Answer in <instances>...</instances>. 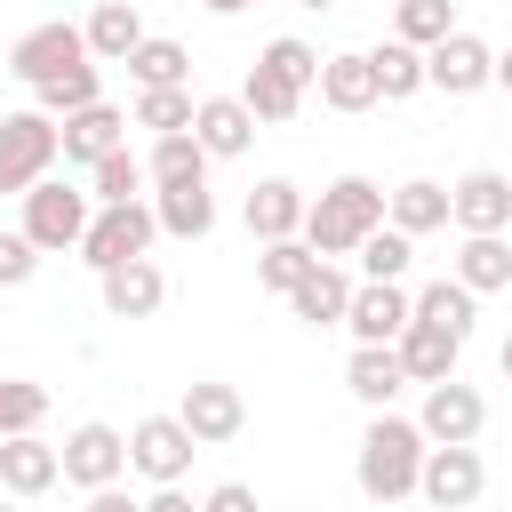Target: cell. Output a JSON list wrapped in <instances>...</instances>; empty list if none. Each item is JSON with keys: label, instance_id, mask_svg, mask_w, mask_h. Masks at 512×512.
I'll return each instance as SVG.
<instances>
[{"label": "cell", "instance_id": "4316f807", "mask_svg": "<svg viewBox=\"0 0 512 512\" xmlns=\"http://www.w3.org/2000/svg\"><path fill=\"white\" fill-rule=\"evenodd\" d=\"M344 304H352V280H344L336 264H312V272L288 288V312H296L304 328H344Z\"/></svg>", "mask_w": 512, "mask_h": 512}, {"label": "cell", "instance_id": "8992f818", "mask_svg": "<svg viewBox=\"0 0 512 512\" xmlns=\"http://www.w3.org/2000/svg\"><path fill=\"white\" fill-rule=\"evenodd\" d=\"M152 240H160V224H152V208H144V200L96 208V216H88V232H80V264L112 272V264H136V256H152Z\"/></svg>", "mask_w": 512, "mask_h": 512}, {"label": "cell", "instance_id": "f546056e", "mask_svg": "<svg viewBox=\"0 0 512 512\" xmlns=\"http://www.w3.org/2000/svg\"><path fill=\"white\" fill-rule=\"evenodd\" d=\"M416 320L464 344V336H472V320H480V296H472V288H456V280H432V288H416Z\"/></svg>", "mask_w": 512, "mask_h": 512}, {"label": "cell", "instance_id": "7dc6e473", "mask_svg": "<svg viewBox=\"0 0 512 512\" xmlns=\"http://www.w3.org/2000/svg\"><path fill=\"white\" fill-rule=\"evenodd\" d=\"M296 8H336V0H296Z\"/></svg>", "mask_w": 512, "mask_h": 512}, {"label": "cell", "instance_id": "5b68a950", "mask_svg": "<svg viewBox=\"0 0 512 512\" xmlns=\"http://www.w3.org/2000/svg\"><path fill=\"white\" fill-rule=\"evenodd\" d=\"M56 168V120L32 104V112H0V192H32L40 176Z\"/></svg>", "mask_w": 512, "mask_h": 512}, {"label": "cell", "instance_id": "c3c4849f", "mask_svg": "<svg viewBox=\"0 0 512 512\" xmlns=\"http://www.w3.org/2000/svg\"><path fill=\"white\" fill-rule=\"evenodd\" d=\"M0 512H8V504H0Z\"/></svg>", "mask_w": 512, "mask_h": 512}, {"label": "cell", "instance_id": "44dd1931", "mask_svg": "<svg viewBox=\"0 0 512 512\" xmlns=\"http://www.w3.org/2000/svg\"><path fill=\"white\" fill-rule=\"evenodd\" d=\"M320 104L328 112H376V72H368V48H344V56H320Z\"/></svg>", "mask_w": 512, "mask_h": 512}, {"label": "cell", "instance_id": "ba28073f", "mask_svg": "<svg viewBox=\"0 0 512 512\" xmlns=\"http://www.w3.org/2000/svg\"><path fill=\"white\" fill-rule=\"evenodd\" d=\"M192 456H200V440H192L176 416H136V424H128V464H136L152 488H176V480L192 472Z\"/></svg>", "mask_w": 512, "mask_h": 512}, {"label": "cell", "instance_id": "d590c367", "mask_svg": "<svg viewBox=\"0 0 512 512\" xmlns=\"http://www.w3.org/2000/svg\"><path fill=\"white\" fill-rule=\"evenodd\" d=\"M32 96H40V112H48V120H72V112L104 104V80H96V64H80V72H64V80L32 88Z\"/></svg>", "mask_w": 512, "mask_h": 512}, {"label": "cell", "instance_id": "3957f363", "mask_svg": "<svg viewBox=\"0 0 512 512\" xmlns=\"http://www.w3.org/2000/svg\"><path fill=\"white\" fill-rule=\"evenodd\" d=\"M376 224H384V192H376L368 176H336V184L304 208V232H296V240H304L320 264H336V256H352Z\"/></svg>", "mask_w": 512, "mask_h": 512}, {"label": "cell", "instance_id": "ee69618b", "mask_svg": "<svg viewBox=\"0 0 512 512\" xmlns=\"http://www.w3.org/2000/svg\"><path fill=\"white\" fill-rule=\"evenodd\" d=\"M208 16H240V8H256V0H200Z\"/></svg>", "mask_w": 512, "mask_h": 512}, {"label": "cell", "instance_id": "7a4b0ae2", "mask_svg": "<svg viewBox=\"0 0 512 512\" xmlns=\"http://www.w3.org/2000/svg\"><path fill=\"white\" fill-rule=\"evenodd\" d=\"M424 448H432V440H424V432H416L408 416L376 408V416H368V432H360V464H352L360 496H368V504H400V496H416Z\"/></svg>", "mask_w": 512, "mask_h": 512}, {"label": "cell", "instance_id": "f35d334b", "mask_svg": "<svg viewBox=\"0 0 512 512\" xmlns=\"http://www.w3.org/2000/svg\"><path fill=\"white\" fill-rule=\"evenodd\" d=\"M40 416H48V392H40V384H24V376H0V440L40 432Z\"/></svg>", "mask_w": 512, "mask_h": 512}, {"label": "cell", "instance_id": "7bdbcfd3", "mask_svg": "<svg viewBox=\"0 0 512 512\" xmlns=\"http://www.w3.org/2000/svg\"><path fill=\"white\" fill-rule=\"evenodd\" d=\"M144 512H200V504H192L184 488H152V496H144Z\"/></svg>", "mask_w": 512, "mask_h": 512}, {"label": "cell", "instance_id": "7c38bea8", "mask_svg": "<svg viewBox=\"0 0 512 512\" xmlns=\"http://www.w3.org/2000/svg\"><path fill=\"white\" fill-rule=\"evenodd\" d=\"M480 488H488V464H480V448H424L416 496H424L432 512H472V504H480Z\"/></svg>", "mask_w": 512, "mask_h": 512}, {"label": "cell", "instance_id": "30bf717a", "mask_svg": "<svg viewBox=\"0 0 512 512\" xmlns=\"http://www.w3.org/2000/svg\"><path fill=\"white\" fill-rule=\"evenodd\" d=\"M480 424H488V400L472 392V384H424V408H416V432L432 440V448H472L480 440Z\"/></svg>", "mask_w": 512, "mask_h": 512}, {"label": "cell", "instance_id": "277c9868", "mask_svg": "<svg viewBox=\"0 0 512 512\" xmlns=\"http://www.w3.org/2000/svg\"><path fill=\"white\" fill-rule=\"evenodd\" d=\"M88 216H96V200H88V192H72V184L40 176V184L24 192V224H16V232H24L40 256H64V248H80Z\"/></svg>", "mask_w": 512, "mask_h": 512}, {"label": "cell", "instance_id": "74e56055", "mask_svg": "<svg viewBox=\"0 0 512 512\" xmlns=\"http://www.w3.org/2000/svg\"><path fill=\"white\" fill-rule=\"evenodd\" d=\"M312 264H320V256H312L304 240H264V256H256V280H264L272 296H288V288H296Z\"/></svg>", "mask_w": 512, "mask_h": 512}, {"label": "cell", "instance_id": "ac0fdd59", "mask_svg": "<svg viewBox=\"0 0 512 512\" xmlns=\"http://www.w3.org/2000/svg\"><path fill=\"white\" fill-rule=\"evenodd\" d=\"M96 288H104V312H112V320H152V312H160V296H168V280H160V264H152V256L96 272Z\"/></svg>", "mask_w": 512, "mask_h": 512}, {"label": "cell", "instance_id": "d4e9b609", "mask_svg": "<svg viewBox=\"0 0 512 512\" xmlns=\"http://www.w3.org/2000/svg\"><path fill=\"white\" fill-rule=\"evenodd\" d=\"M152 224L168 240H208L216 232V192L208 184H168V192H152Z\"/></svg>", "mask_w": 512, "mask_h": 512}, {"label": "cell", "instance_id": "d6986e66", "mask_svg": "<svg viewBox=\"0 0 512 512\" xmlns=\"http://www.w3.org/2000/svg\"><path fill=\"white\" fill-rule=\"evenodd\" d=\"M56 480H64V464H56V448H48L40 432L0 440V488H8V496H48Z\"/></svg>", "mask_w": 512, "mask_h": 512}, {"label": "cell", "instance_id": "ffe728a7", "mask_svg": "<svg viewBox=\"0 0 512 512\" xmlns=\"http://www.w3.org/2000/svg\"><path fill=\"white\" fill-rule=\"evenodd\" d=\"M80 40H88V64H128V48L144 40L136 0H96V8H88V24H80Z\"/></svg>", "mask_w": 512, "mask_h": 512}, {"label": "cell", "instance_id": "8fae6325", "mask_svg": "<svg viewBox=\"0 0 512 512\" xmlns=\"http://www.w3.org/2000/svg\"><path fill=\"white\" fill-rule=\"evenodd\" d=\"M56 464H64V480L72 488H112L120 472H128V432H112V424H72L64 432V448H56Z\"/></svg>", "mask_w": 512, "mask_h": 512}, {"label": "cell", "instance_id": "83f0119b", "mask_svg": "<svg viewBox=\"0 0 512 512\" xmlns=\"http://www.w3.org/2000/svg\"><path fill=\"white\" fill-rule=\"evenodd\" d=\"M456 288H472V296H496V288H512V248H504V232H472L464 248H456V272H448Z\"/></svg>", "mask_w": 512, "mask_h": 512}, {"label": "cell", "instance_id": "2e32d148", "mask_svg": "<svg viewBox=\"0 0 512 512\" xmlns=\"http://www.w3.org/2000/svg\"><path fill=\"white\" fill-rule=\"evenodd\" d=\"M192 144H200L208 160H240V152L256 144L248 104H240V96H200V104H192Z\"/></svg>", "mask_w": 512, "mask_h": 512}, {"label": "cell", "instance_id": "e0dca14e", "mask_svg": "<svg viewBox=\"0 0 512 512\" xmlns=\"http://www.w3.org/2000/svg\"><path fill=\"white\" fill-rule=\"evenodd\" d=\"M120 136H128V112H112V104H88V112L56 120V160H80V168H96L104 152H120Z\"/></svg>", "mask_w": 512, "mask_h": 512}, {"label": "cell", "instance_id": "f6af8a7d", "mask_svg": "<svg viewBox=\"0 0 512 512\" xmlns=\"http://www.w3.org/2000/svg\"><path fill=\"white\" fill-rule=\"evenodd\" d=\"M496 88H512V48H504V56H496Z\"/></svg>", "mask_w": 512, "mask_h": 512}, {"label": "cell", "instance_id": "cb8c5ba5", "mask_svg": "<svg viewBox=\"0 0 512 512\" xmlns=\"http://www.w3.org/2000/svg\"><path fill=\"white\" fill-rule=\"evenodd\" d=\"M344 392H352L360 408H392V400L408 392V376H400L392 344H352V360H344Z\"/></svg>", "mask_w": 512, "mask_h": 512}, {"label": "cell", "instance_id": "8d00e7d4", "mask_svg": "<svg viewBox=\"0 0 512 512\" xmlns=\"http://www.w3.org/2000/svg\"><path fill=\"white\" fill-rule=\"evenodd\" d=\"M192 88H136V128H152V136H176V128H192Z\"/></svg>", "mask_w": 512, "mask_h": 512}, {"label": "cell", "instance_id": "ab89813d", "mask_svg": "<svg viewBox=\"0 0 512 512\" xmlns=\"http://www.w3.org/2000/svg\"><path fill=\"white\" fill-rule=\"evenodd\" d=\"M32 272H40V248L24 232H0V288H24Z\"/></svg>", "mask_w": 512, "mask_h": 512}, {"label": "cell", "instance_id": "9c48e42d", "mask_svg": "<svg viewBox=\"0 0 512 512\" xmlns=\"http://www.w3.org/2000/svg\"><path fill=\"white\" fill-rule=\"evenodd\" d=\"M496 80V48L480 40V32H448L440 48H424V88H440V96H480Z\"/></svg>", "mask_w": 512, "mask_h": 512}, {"label": "cell", "instance_id": "1f68e13d", "mask_svg": "<svg viewBox=\"0 0 512 512\" xmlns=\"http://www.w3.org/2000/svg\"><path fill=\"white\" fill-rule=\"evenodd\" d=\"M368 72H376V104H400V96H416V88H424V56H416V48H400V40L368 48Z\"/></svg>", "mask_w": 512, "mask_h": 512}, {"label": "cell", "instance_id": "603a6c76", "mask_svg": "<svg viewBox=\"0 0 512 512\" xmlns=\"http://www.w3.org/2000/svg\"><path fill=\"white\" fill-rule=\"evenodd\" d=\"M456 336H440V328H424V320H408L400 328V344H392V360H400V376L408 384H448L456 376Z\"/></svg>", "mask_w": 512, "mask_h": 512}, {"label": "cell", "instance_id": "d6a6232c", "mask_svg": "<svg viewBox=\"0 0 512 512\" xmlns=\"http://www.w3.org/2000/svg\"><path fill=\"white\" fill-rule=\"evenodd\" d=\"M88 200L96 208H120V200H144V160L120 144V152H104L96 168H88Z\"/></svg>", "mask_w": 512, "mask_h": 512}, {"label": "cell", "instance_id": "5bb4252c", "mask_svg": "<svg viewBox=\"0 0 512 512\" xmlns=\"http://www.w3.org/2000/svg\"><path fill=\"white\" fill-rule=\"evenodd\" d=\"M416 320V296L400 288V280H360L352 288V304H344V328H352V344H400V328Z\"/></svg>", "mask_w": 512, "mask_h": 512}, {"label": "cell", "instance_id": "4dcf8cb0", "mask_svg": "<svg viewBox=\"0 0 512 512\" xmlns=\"http://www.w3.org/2000/svg\"><path fill=\"white\" fill-rule=\"evenodd\" d=\"M128 80H136V88H184V80H192L184 40H152V32H144V40L128 48Z\"/></svg>", "mask_w": 512, "mask_h": 512}, {"label": "cell", "instance_id": "484cf974", "mask_svg": "<svg viewBox=\"0 0 512 512\" xmlns=\"http://www.w3.org/2000/svg\"><path fill=\"white\" fill-rule=\"evenodd\" d=\"M304 208H312V200H304L288 176H264V184L248 192V232H256V240H296V232H304Z\"/></svg>", "mask_w": 512, "mask_h": 512}, {"label": "cell", "instance_id": "bcb514c9", "mask_svg": "<svg viewBox=\"0 0 512 512\" xmlns=\"http://www.w3.org/2000/svg\"><path fill=\"white\" fill-rule=\"evenodd\" d=\"M504 384H512V336H504Z\"/></svg>", "mask_w": 512, "mask_h": 512}, {"label": "cell", "instance_id": "6da1fadb", "mask_svg": "<svg viewBox=\"0 0 512 512\" xmlns=\"http://www.w3.org/2000/svg\"><path fill=\"white\" fill-rule=\"evenodd\" d=\"M312 80H320V48H312V40H296V32H280V40H264V56L248 64L240 104H248V120H256V128H280V120H296V112H304Z\"/></svg>", "mask_w": 512, "mask_h": 512}, {"label": "cell", "instance_id": "f1b7e54d", "mask_svg": "<svg viewBox=\"0 0 512 512\" xmlns=\"http://www.w3.org/2000/svg\"><path fill=\"white\" fill-rule=\"evenodd\" d=\"M144 184H152V192H168V184H208V152L192 144V128L152 136V152H144Z\"/></svg>", "mask_w": 512, "mask_h": 512}, {"label": "cell", "instance_id": "52a82bcc", "mask_svg": "<svg viewBox=\"0 0 512 512\" xmlns=\"http://www.w3.org/2000/svg\"><path fill=\"white\" fill-rule=\"evenodd\" d=\"M88 64V40H80V24H32V32H16V48H8V72L24 80V88H48V80H64V72H80Z\"/></svg>", "mask_w": 512, "mask_h": 512}, {"label": "cell", "instance_id": "9a60e30c", "mask_svg": "<svg viewBox=\"0 0 512 512\" xmlns=\"http://www.w3.org/2000/svg\"><path fill=\"white\" fill-rule=\"evenodd\" d=\"M448 224L472 240V232H504L512 224V176L504 168H472L448 184Z\"/></svg>", "mask_w": 512, "mask_h": 512}, {"label": "cell", "instance_id": "b9f144b4", "mask_svg": "<svg viewBox=\"0 0 512 512\" xmlns=\"http://www.w3.org/2000/svg\"><path fill=\"white\" fill-rule=\"evenodd\" d=\"M88 512H144V504H136V496L112 480V488H96V496H88Z\"/></svg>", "mask_w": 512, "mask_h": 512}, {"label": "cell", "instance_id": "836d02e7", "mask_svg": "<svg viewBox=\"0 0 512 512\" xmlns=\"http://www.w3.org/2000/svg\"><path fill=\"white\" fill-rule=\"evenodd\" d=\"M448 32H456V0H400V24H392L400 48L424 56V48H440Z\"/></svg>", "mask_w": 512, "mask_h": 512}, {"label": "cell", "instance_id": "e575fe53", "mask_svg": "<svg viewBox=\"0 0 512 512\" xmlns=\"http://www.w3.org/2000/svg\"><path fill=\"white\" fill-rule=\"evenodd\" d=\"M352 256H360V272H368V280H408V264H416V240H408V232H392V224H376V232H368Z\"/></svg>", "mask_w": 512, "mask_h": 512}, {"label": "cell", "instance_id": "4fadbf2b", "mask_svg": "<svg viewBox=\"0 0 512 512\" xmlns=\"http://www.w3.org/2000/svg\"><path fill=\"white\" fill-rule=\"evenodd\" d=\"M176 424H184L200 448H224V440H240V424H248V400H240V384H216V376H200V384H184V400H176Z\"/></svg>", "mask_w": 512, "mask_h": 512}, {"label": "cell", "instance_id": "7402d4cb", "mask_svg": "<svg viewBox=\"0 0 512 512\" xmlns=\"http://www.w3.org/2000/svg\"><path fill=\"white\" fill-rule=\"evenodd\" d=\"M384 224H392V232H408V240L440 232V224H448V184H432V176L392 184V192H384Z\"/></svg>", "mask_w": 512, "mask_h": 512}, {"label": "cell", "instance_id": "60d3db41", "mask_svg": "<svg viewBox=\"0 0 512 512\" xmlns=\"http://www.w3.org/2000/svg\"><path fill=\"white\" fill-rule=\"evenodd\" d=\"M200 512H256V488L224 480V488H208V496H200Z\"/></svg>", "mask_w": 512, "mask_h": 512}]
</instances>
